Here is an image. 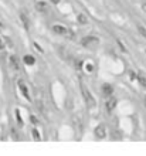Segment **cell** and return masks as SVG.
Wrapping results in <instances>:
<instances>
[{
    "mask_svg": "<svg viewBox=\"0 0 146 156\" xmlns=\"http://www.w3.org/2000/svg\"><path fill=\"white\" fill-rule=\"evenodd\" d=\"M30 119H31V122L34 123V125H36V123L38 122V121H37V118H36V116H31V118H30Z\"/></svg>",
    "mask_w": 146,
    "mask_h": 156,
    "instance_id": "ffe728a7",
    "label": "cell"
},
{
    "mask_svg": "<svg viewBox=\"0 0 146 156\" xmlns=\"http://www.w3.org/2000/svg\"><path fill=\"white\" fill-rule=\"evenodd\" d=\"M81 92H82V97H84V99H85V102H87V105L88 107H91V108H94L95 105H97V101H95V98L92 97V94L89 92V90L87 88L84 84L81 82Z\"/></svg>",
    "mask_w": 146,
    "mask_h": 156,
    "instance_id": "7a4b0ae2",
    "label": "cell"
},
{
    "mask_svg": "<svg viewBox=\"0 0 146 156\" xmlns=\"http://www.w3.org/2000/svg\"><path fill=\"white\" fill-rule=\"evenodd\" d=\"M16 118H17V123H19V126H23V121H21V116H20V112L19 111L16 112Z\"/></svg>",
    "mask_w": 146,
    "mask_h": 156,
    "instance_id": "2e32d148",
    "label": "cell"
},
{
    "mask_svg": "<svg viewBox=\"0 0 146 156\" xmlns=\"http://www.w3.org/2000/svg\"><path fill=\"white\" fill-rule=\"evenodd\" d=\"M17 84H19V88H20L21 92H23V95H24V98L30 101V95H29V91H27V87H26L24 81H23V80H19V82H17Z\"/></svg>",
    "mask_w": 146,
    "mask_h": 156,
    "instance_id": "8992f818",
    "label": "cell"
},
{
    "mask_svg": "<svg viewBox=\"0 0 146 156\" xmlns=\"http://www.w3.org/2000/svg\"><path fill=\"white\" fill-rule=\"evenodd\" d=\"M73 125H74V129L81 135V132H82V123H81V119L78 118V116H74L73 118Z\"/></svg>",
    "mask_w": 146,
    "mask_h": 156,
    "instance_id": "5b68a950",
    "label": "cell"
},
{
    "mask_svg": "<svg viewBox=\"0 0 146 156\" xmlns=\"http://www.w3.org/2000/svg\"><path fill=\"white\" fill-rule=\"evenodd\" d=\"M78 21H80L81 24H87V23H88V19H87L84 14H80V16H78Z\"/></svg>",
    "mask_w": 146,
    "mask_h": 156,
    "instance_id": "9a60e30c",
    "label": "cell"
},
{
    "mask_svg": "<svg viewBox=\"0 0 146 156\" xmlns=\"http://www.w3.org/2000/svg\"><path fill=\"white\" fill-rule=\"evenodd\" d=\"M74 67H75V68H81L82 61H80V60H74Z\"/></svg>",
    "mask_w": 146,
    "mask_h": 156,
    "instance_id": "e0dca14e",
    "label": "cell"
},
{
    "mask_svg": "<svg viewBox=\"0 0 146 156\" xmlns=\"http://www.w3.org/2000/svg\"><path fill=\"white\" fill-rule=\"evenodd\" d=\"M23 61H24L27 66H33V64L36 62V60H34V57H33V55H24Z\"/></svg>",
    "mask_w": 146,
    "mask_h": 156,
    "instance_id": "7c38bea8",
    "label": "cell"
},
{
    "mask_svg": "<svg viewBox=\"0 0 146 156\" xmlns=\"http://www.w3.org/2000/svg\"><path fill=\"white\" fill-rule=\"evenodd\" d=\"M112 92H114L112 85H109V84H104V85H102V94L105 95V97H111Z\"/></svg>",
    "mask_w": 146,
    "mask_h": 156,
    "instance_id": "9c48e42d",
    "label": "cell"
},
{
    "mask_svg": "<svg viewBox=\"0 0 146 156\" xmlns=\"http://www.w3.org/2000/svg\"><path fill=\"white\" fill-rule=\"evenodd\" d=\"M138 30H139V33H141V34L143 36V37L146 38V27H145V26L138 24Z\"/></svg>",
    "mask_w": 146,
    "mask_h": 156,
    "instance_id": "5bb4252c",
    "label": "cell"
},
{
    "mask_svg": "<svg viewBox=\"0 0 146 156\" xmlns=\"http://www.w3.org/2000/svg\"><path fill=\"white\" fill-rule=\"evenodd\" d=\"M94 133H95V136H97L98 139H104L106 136V129L104 125H99V126L95 128V131H94Z\"/></svg>",
    "mask_w": 146,
    "mask_h": 156,
    "instance_id": "277c9868",
    "label": "cell"
},
{
    "mask_svg": "<svg viewBox=\"0 0 146 156\" xmlns=\"http://www.w3.org/2000/svg\"><path fill=\"white\" fill-rule=\"evenodd\" d=\"M145 105H146V98H145Z\"/></svg>",
    "mask_w": 146,
    "mask_h": 156,
    "instance_id": "cb8c5ba5",
    "label": "cell"
},
{
    "mask_svg": "<svg viewBox=\"0 0 146 156\" xmlns=\"http://www.w3.org/2000/svg\"><path fill=\"white\" fill-rule=\"evenodd\" d=\"M129 74H130V80H135V78H136V74H135L134 71H130Z\"/></svg>",
    "mask_w": 146,
    "mask_h": 156,
    "instance_id": "d6986e66",
    "label": "cell"
},
{
    "mask_svg": "<svg viewBox=\"0 0 146 156\" xmlns=\"http://www.w3.org/2000/svg\"><path fill=\"white\" fill-rule=\"evenodd\" d=\"M138 80H139V82H141V85L143 87V88H146V74L143 73V71H141V73H138Z\"/></svg>",
    "mask_w": 146,
    "mask_h": 156,
    "instance_id": "30bf717a",
    "label": "cell"
},
{
    "mask_svg": "<svg viewBox=\"0 0 146 156\" xmlns=\"http://www.w3.org/2000/svg\"><path fill=\"white\" fill-rule=\"evenodd\" d=\"M10 64L14 70H19V60H17L16 55H10Z\"/></svg>",
    "mask_w": 146,
    "mask_h": 156,
    "instance_id": "8fae6325",
    "label": "cell"
},
{
    "mask_svg": "<svg viewBox=\"0 0 146 156\" xmlns=\"http://www.w3.org/2000/svg\"><path fill=\"white\" fill-rule=\"evenodd\" d=\"M4 48V44H3V41H2V38H0V50H3Z\"/></svg>",
    "mask_w": 146,
    "mask_h": 156,
    "instance_id": "44dd1931",
    "label": "cell"
},
{
    "mask_svg": "<svg viewBox=\"0 0 146 156\" xmlns=\"http://www.w3.org/2000/svg\"><path fill=\"white\" fill-rule=\"evenodd\" d=\"M51 2H53L54 4H58V2H60V0H51Z\"/></svg>",
    "mask_w": 146,
    "mask_h": 156,
    "instance_id": "7402d4cb",
    "label": "cell"
},
{
    "mask_svg": "<svg viewBox=\"0 0 146 156\" xmlns=\"http://www.w3.org/2000/svg\"><path fill=\"white\" fill-rule=\"evenodd\" d=\"M36 9H37V12L43 13V14L48 12V6H47V3H44V2H37Z\"/></svg>",
    "mask_w": 146,
    "mask_h": 156,
    "instance_id": "ba28073f",
    "label": "cell"
},
{
    "mask_svg": "<svg viewBox=\"0 0 146 156\" xmlns=\"http://www.w3.org/2000/svg\"><path fill=\"white\" fill-rule=\"evenodd\" d=\"M33 136H34V139L36 140L40 139V135H38V131H37V129H33Z\"/></svg>",
    "mask_w": 146,
    "mask_h": 156,
    "instance_id": "ac0fdd59",
    "label": "cell"
},
{
    "mask_svg": "<svg viewBox=\"0 0 146 156\" xmlns=\"http://www.w3.org/2000/svg\"><path fill=\"white\" fill-rule=\"evenodd\" d=\"M115 107H116V99L111 95L109 99H108V102H106V111L108 112H112L115 109Z\"/></svg>",
    "mask_w": 146,
    "mask_h": 156,
    "instance_id": "52a82bcc",
    "label": "cell"
},
{
    "mask_svg": "<svg viewBox=\"0 0 146 156\" xmlns=\"http://www.w3.org/2000/svg\"><path fill=\"white\" fill-rule=\"evenodd\" d=\"M81 43L84 47H87V48H89V50H94L99 45V38L94 37V36H87V37H84L81 40Z\"/></svg>",
    "mask_w": 146,
    "mask_h": 156,
    "instance_id": "3957f363",
    "label": "cell"
},
{
    "mask_svg": "<svg viewBox=\"0 0 146 156\" xmlns=\"http://www.w3.org/2000/svg\"><path fill=\"white\" fill-rule=\"evenodd\" d=\"M142 9H143V10H145V12H146V3H145V4H143V6H142Z\"/></svg>",
    "mask_w": 146,
    "mask_h": 156,
    "instance_id": "603a6c76",
    "label": "cell"
},
{
    "mask_svg": "<svg viewBox=\"0 0 146 156\" xmlns=\"http://www.w3.org/2000/svg\"><path fill=\"white\" fill-rule=\"evenodd\" d=\"M53 31L54 33H57L58 36H62V37L68 38V40H73V38L75 37V34H74L73 30L68 29V27H65V26H61V24L53 26Z\"/></svg>",
    "mask_w": 146,
    "mask_h": 156,
    "instance_id": "6da1fadb",
    "label": "cell"
},
{
    "mask_svg": "<svg viewBox=\"0 0 146 156\" xmlns=\"http://www.w3.org/2000/svg\"><path fill=\"white\" fill-rule=\"evenodd\" d=\"M20 17H21V21H23V24H24V27H26V29H29L30 26H29V20H27V16H26L24 13H21Z\"/></svg>",
    "mask_w": 146,
    "mask_h": 156,
    "instance_id": "4fadbf2b",
    "label": "cell"
}]
</instances>
